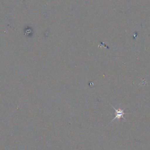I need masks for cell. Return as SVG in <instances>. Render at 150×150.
I'll list each match as a JSON object with an SVG mask.
<instances>
[{
    "mask_svg": "<svg viewBox=\"0 0 150 150\" xmlns=\"http://www.w3.org/2000/svg\"><path fill=\"white\" fill-rule=\"evenodd\" d=\"M112 107L113 108V109L115 110V117L111 120V122L112 121H114L115 119H117V120H119L120 118H123L124 119V115L125 114L124 112V109H116L114 107L112 106Z\"/></svg>",
    "mask_w": 150,
    "mask_h": 150,
    "instance_id": "1",
    "label": "cell"
}]
</instances>
